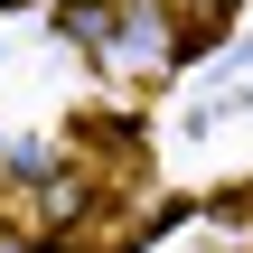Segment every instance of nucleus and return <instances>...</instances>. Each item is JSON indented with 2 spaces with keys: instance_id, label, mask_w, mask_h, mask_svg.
Listing matches in <instances>:
<instances>
[{
  "instance_id": "1",
  "label": "nucleus",
  "mask_w": 253,
  "mask_h": 253,
  "mask_svg": "<svg viewBox=\"0 0 253 253\" xmlns=\"http://www.w3.org/2000/svg\"><path fill=\"white\" fill-rule=\"evenodd\" d=\"M0 253H38V244H0Z\"/></svg>"
},
{
  "instance_id": "2",
  "label": "nucleus",
  "mask_w": 253,
  "mask_h": 253,
  "mask_svg": "<svg viewBox=\"0 0 253 253\" xmlns=\"http://www.w3.org/2000/svg\"><path fill=\"white\" fill-rule=\"evenodd\" d=\"M0 9H9V0H0Z\"/></svg>"
}]
</instances>
